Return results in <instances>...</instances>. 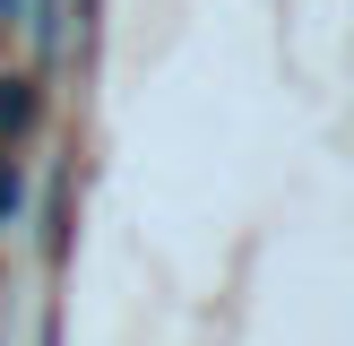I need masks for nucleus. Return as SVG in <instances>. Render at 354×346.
Returning a JSON list of instances; mask_svg holds the SVG:
<instances>
[{
    "mask_svg": "<svg viewBox=\"0 0 354 346\" xmlns=\"http://www.w3.org/2000/svg\"><path fill=\"white\" fill-rule=\"evenodd\" d=\"M9 9H17V0H0V17H9Z\"/></svg>",
    "mask_w": 354,
    "mask_h": 346,
    "instance_id": "3",
    "label": "nucleus"
},
{
    "mask_svg": "<svg viewBox=\"0 0 354 346\" xmlns=\"http://www.w3.org/2000/svg\"><path fill=\"white\" fill-rule=\"evenodd\" d=\"M26 113H35L26 78H0V130H26Z\"/></svg>",
    "mask_w": 354,
    "mask_h": 346,
    "instance_id": "1",
    "label": "nucleus"
},
{
    "mask_svg": "<svg viewBox=\"0 0 354 346\" xmlns=\"http://www.w3.org/2000/svg\"><path fill=\"white\" fill-rule=\"evenodd\" d=\"M9 208H17V173H9V156H0V225H9Z\"/></svg>",
    "mask_w": 354,
    "mask_h": 346,
    "instance_id": "2",
    "label": "nucleus"
}]
</instances>
